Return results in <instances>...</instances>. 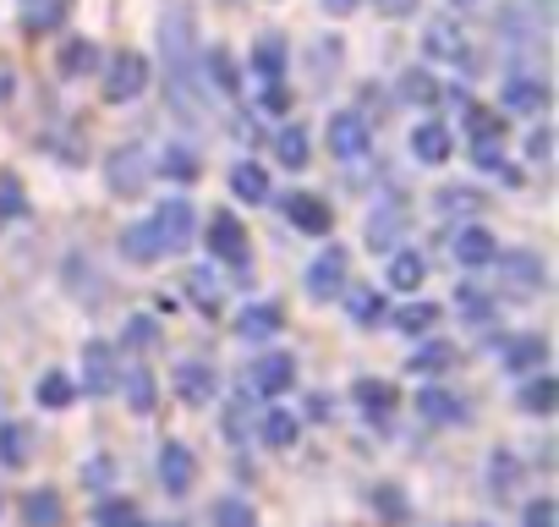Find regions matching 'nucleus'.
<instances>
[{"label": "nucleus", "mask_w": 559, "mask_h": 527, "mask_svg": "<svg viewBox=\"0 0 559 527\" xmlns=\"http://www.w3.org/2000/svg\"><path fill=\"white\" fill-rule=\"evenodd\" d=\"M450 154H455V138H450V127L439 116H428V121L412 127V160L417 165H444Z\"/></svg>", "instance_id": "18"}, {"label": "nucleus", "mask_w": 559, "mask_h": 527, "mask_svg": "<svg viewBox=\"0 0 559 527\" xmlns=\"http://www.w3.org/2000/svg\"><path fill=\"white\" fill-rule=\"evenodd\" d=\"M461 7H466V0H461Z\"/></svg>", "instance_id": "59"}, {"label": "nucleus", "mask_w": 559, "mask_h": 527, "mask_svg": "<svg viewBox=\"0 0 559 527\" xmlns=\"http://www.w3.org/2000/svg\"><path fill=\"white\" fill-rule=\"evenodd\" d=\"M521 527H559V505H554L548 494L526 500V511H521Z\"/></svg>", "instance_id": "51"}, {"label": "nucleus", "mask_w": 559, "mask_h": 527, "mask_svg": "<svg viewBox=\"0 0 559 527\" xmlns=\"http://www.w3.org/2000/svg\"><path fill=\"white\" fill-rule=\"evenodd\" d=\"M230 192H236L241 203H269V198H274L269 171H263L258 160H236V165H230Z\"/></svg>", "instance_id": "27"}, {"label": "nucleus", "mask_w": 559, "mask_h": 527, "mask_svg": "<svg viewBox=\"0 0 559 527\" xmlns=\"http://www.w3.org/2000/svg\"><path fill=\"white\" fill-rule=\"evenodd\" d=\"M384 286L401 292V297H417V292L428 286V253H417V247H390Z\"/></svg>", "instance_id": "15"}, {"label": "nucleus", "mask_w": 559, "mask_h": 527, "mask_svg": "<svg viewBox=\"0 0 559 527\" xmlns=\"http://www.w3.org/2000/svg\"><path fill=\"white\" fill-rule=\"evenodd\" d=\"M170 527H181V522H170Z\"/></svg>", "instance_id": "58"}, {"label": "nucleus", "mask_w": 559, "mask_h": 527, "mask_svg": "<svg viewBox=\"0 0 559 527\" xmlns=\"http://www.w3.org/2000/svg\"><path fill=\"white\" fill-rule=\"evenodd\" d=\"M280 214H286V225H297L302 236H330V225H335L330 203H324L319 192H308V187H297V192L280 198Z\"/></svg>", "instance_id": "13"}, {"label": "nucleus", "mask_w": 559, "mask_h": 527, "mask_svg": "<svg viewBox=\"0 0 559 527\" xmlns=\"http://www.w3.org/2000/svg\"><path fill=\"white\" fill-rule=\"evenodd\" d=\"M515 407L532 412V418H548V412L559 407V385H554L548 374H537V379H526V385L515 390Z\"/></svg>", "instance_id": "37"}, {"label": "nucleus", "mask_w": 559, "mask_h": 527, "mask_svg": "<svg viewBox=\"0 0 559 527\" xmlns=\"http://www.w3.org/2000/svg\"><path fill=\"white\" fill-rule=\"evenodd\" d=\"M198 171H203V165H198V154H192L187 143H165V149L154 154V176H165V181H181V187H187V181H198Z\"/></svg>", "instance_id": "30"}, {"label": "nucleus", "mask_w": 559, "mask_h": 527, "mask_svg": "<svg viewBox=\"0 0 559 527\" xmlns=\"http://www.w3.org/2000/svg\"><path fill=\"white\" fill-rule=\"evenodd\" d=\"M258 434H263V445H274V450H292V445L302 440V418H297L292 407H269L263 423H258Z\"/></svg>", "instance_id": "29"}, {"label": "nucleus", "mask_w": 559, "mask_h": 527, "mask_svg": "<svg viewBox=\"0 0 559 527\" xmlns=\"http://www.w3.org/2000/svg\"><path fill=\"white\" fill-rule=\"evenodd\" d=\"M521 478H526V467H521L515 450H493V456H488V489H493L499 500H510Z\"/></svg>", "instance_id": "38"}, {"label": "nucleus", "mask_w": 559, "mask_h": 527, "mask_svg": "<svg viewBox=\"0 0 559 527\" xmlns=\"http://www.w3.org/2000/svg\"><path fill=\"white\" fill-rule=\"evenodd\" d=\"M225 434H230L236 445L247 440V407H241V401H236V407H225Z\"/></svg>", "instance_id": "53"}, {"label": "nucleus", "mask_w": 559, "mask_h": 527, "mask_svg": "<svg viewBox=\"0 0 559 527\" xmlns=\"http://www.w3.org/2000/svg\"><path fill=\"white\" fill-rule=\"evenodd\" d=\"M12 94H17V78H12V67H0V105H12Z\"/></svg>", "instance_id": "56"}, {"label": "nucleus", "mask_w": 559, "mask_h": 527, "mask_svg": "<svg viewBox=\"0 0 559 527\" xmlns=\"http://www.w3.org/2000/svg\"><path fill=\"white\" fill-rule=\"evenodd\" d=\"M116 390L127 396V407H132V412H154V407H159V385H154V374H148V368H127V374L116 379Z\"/></svg>", "instance_id": "34"}, {"label": "nucleus", "mask_w": 559, "mask_h": 527, "mask_svg": "<svg viewBox=\"0 0 559 527\" xmlns=\"http://www.w3.org/2000/svg\"><path fill=\"white\" fill-rule=\"evenodd\" d=\"M274 160L286 165V171H308V160H313V138H308V127H297V121H286L274 132Z\"/></svg>", "instance_id": "26"}, {"label": "nucleus", "mask_w": 559, "mask_h": 527, "mask_svg": "<svg viewBox=\"0 0 559 527\" xmlns=\"http://www.w3.org/2000/svg\"><path fill=\"white\" fill-rule=\"evenodd\" d=\"M493 34L515 56L521 50H543V39H548V0H515V7H504L493 17Z\"/></svg>", "instance_id": "2"}, {"label": "nucleus", "mask_w": 559, "mask_h": 527, "mask_svg": "<svg viewBox=\"0 0 559 527\" xmlns=\"http://www.w3.org/2000/svg\"><path fill=\"white\" fill-rule=\"evenodd\" d=\"M352 401H357V407H362L373 423H384V418L395 412V385L368 374V379H357V385H352Z\"/></svg>", "instance_id": "31"}, {"label": "nucleus", "mask_w": 559, "mask_h": 527, "mask_svg": "<svg viewBox=\"0 0 559 527\" xmlns=\"http://www.w3.org/2000/svg\"><path fill=\"white\" fill-rule=\"evenodd\" d=\"M319 7H324V12H330V17H346V12H352V7H357V0H319Z\"/></svg>", "instance_id": "57"}, {"label": "nucleus", "mask_w": 559, "mask_h": 527, "mask_svg": "<svg viewBox=\"0 0 559 527\" xmlns=\"http://www.w3.org/2000/svg\"><path fill=\"white\" fill-rule=\"evenodd\" d=\"M499 105L510 116H543L548 110V78L532 72V67H510L504 72V89H499Z\"/></svg>", "instance_id": "10"}, {"label": "nucleus", "mask_w": 559, "mask_h": 527, "mask_svg": "<svg viewBox=\"0 0 559 527\" xmlns=\"http://www.w3.org/2000/svg\"><path fill=\"white\" fill-rule=\"evenodd\" d=\"M176 390H181L187 407H209V401L219 396V374H214L209 363H181V368H176Z\"/></svg>", "instance_id": "23"}, {"label": "nucleus", "mask_w": 559, "mask_h": 527, "mask_svg": "<svg viewBox=\"0 0 559 527\" xmlns=\"http://www.w3.org/2000/svg\"><path fill=\"white\" fill-rule=\"evenodd\" d=\"M390 325H395L401 336H433L439 308H433V303H423V297H412V303H401V308L390 314Z\"/></svg>", "instance_id": "36"}, {"label": "nucleus", "mask_w": 559, "mask_h": 527, "mask_svg": "<svg viewBox=\"0 0 559 527\" xmlns=\"http://www.w3.org/2000/svg\"><path fill=\"white\" fill-rule=\"evenodd\" d=\"M417 412H423V423H466V401L444 385H423Z\"/></svg>", "instance_id": "25"}, {"label": "nucleus", "mask_w": 559, "mask_h": 527, "mask_svg": "<svg viewBox=\"0 0 559 527\" xmlns=\"http://www.w3.org/2000/svg\"><path fill=\"white\" fill-rule=\"evenodd\" d=\"M214 527H258V511H252V500H241V494H225V500H214Z\"/></svg>", "instance_id": "46"}, {"label": "nucleus", "mask_w": 559, "mask_h": 527, "mask_svg": "<svg viewBox=\"0 0 559 527\" xmlns=\"http://www.w3.org/2000/svg\"><path fill=\"white\" fill-rule=\"evenodd\" d=\"M94 67H99V45H94V39H83V34H78V39H67V45H61V56H56V72H61V78H88Z\"/></svg>", "instance_id": "32"}, {"label": "nucleus", "mask_w": 559, "mask_h": 527, "mask_svg": "<svg viewBox=\"0 0 559 527\" xmlns=\"http://www.w3.org/2000/svg\"><path fill=\"white\" fill-rule=\"evenodd\" d=\"M159 341V319L154 314H132L127 325H121V347H138V352H148Z\"/></svg>", "instance_id": "47"}, {"label": "nucleus", "mask_w": 559, "mask_h": 527, "mask_svg": "<svg viewBox=\"0 0 559 527\" xmlns=\"http://www.w3.org/2000/svg\"><path fill=\"white\" fill-rule=\"evenodd\" d=\"M23 214H28V187H23L12 171H0V225L23 220Z\"/></svg>", "instance_id": "45"}, {"label": "nucleus", "mask_w": 559, "mask_h": 527, "mask_svg": "<svg viewBox=\"0 0 559 527\" xmlns=\"http://www.w3.org/2000/svg\"><path fill=\"white\" fill-rule=\"evenodd\" d=\"M159 67H165L170 116L198 127L203 121V45H198V17L187 0H170L159 12Z\"/></svg>", "instance_id": "1"}, {"label": "nucleus", "mask_w": 559, "mask_h": 527, "mask_svg": "<svg viewBox=\"0 0 559 527\" xmlns=\"http://www.w3.org/2000/svg\"><path fill=\"white\" fill-rule=\"evenodd\" d=\"M423 56L439 61V67H461V72H477V56L466 50V34L455 17H428L423 28Z\"/></svg>", "instance_id": "7"}, {"label": "nucleus", "mask_w": 559, "mask_h": 527, "mask_svg": "<svg viewBox=\"0 0 559 527\" xmlns=\"http://www.w3.org/2000/svg\"><path fill=\"white\" fill-rule=\"evenodd\" d=\"M395 94H401L406 105H417V110H433V105L444 99V83H439L428 67H406L401 83H395Z\"/></svg>", "instance_id": "24"}, {"label": "nucleus", "mask_w": 559, "mask_h": 527, "mask_svg": "<svg viewBox=\"0 0 559 527\" xmlns=\"http://www.w3.org/2000/svg\"><path fill=\"white\" fill-rule=\"evenodd\" d=\"M241 385H247L252 396H263V401L286 396V390L297 385V358H292V352H258Z\"/></svg>", "instance_id": "11"}, {"label": "nucleus", "mask_w": 559, "mask_h": 527, "mask_svg": "<svg viewBox=\"0 0 559 527\" xmlns=\"http://www.w3.org/2000/svg\"><path fill=\"white\" fill-rule=\"evenodd\" d=\"M439 214H450V220H477L483 209H488V192L483 187H472V181H461V187H439Z\"/></svg>", "instance_id": "28"}, {"label": "nucleus", "mask_w": 559, "mask_h": 527, "mask_svg": "<svg viewBox=\"0 0 559 527\" xmlns=\"http://www.w3.org/2000/svg\"><path fill=\"white\" fill-rule=\"evenodd\" d=\"M488 270H499L510 292H543V286H548V264H543V253H532V247L493 253V264H488Z\"/></svg>", "instance_id": "12"}, {"label": "nucleus", "mask_w": 559, "mask_h": 527, "mask_svg": "<svg viewBox=\"0 0 559 527\" xmlns=\"http://www.w3.org/2000/svg\"><path fill=\"white\" fill-rule=\"evenodd\" d=\"M61 511H67V505H61L56 489H34V494L23 500V522H28V527H61Z\"/></svg>", "instance_id": "40"}, {"label": "nucleus", "mask_w": 559, "mask_h": 527, "mask_svg": "<svg viewBox=\"0 0 559 527\" xmlns=\"http://www.w3.org/2000/svg\"><path fill=\"white\" fill-rule=\"evenodd\" d=\"M187 292H192V303H198L203 314L219 308V281H214V270H192V276H187Z\"/></svg>", "instance_id": "48"}, {"label": "nucleus", "mask_w": 559, "mask_h": 527, "mask_svg": "<svg viewBox=\"0 0 559 527\" xmlns=\"http://www.w3.org/2000/svg\"><path fill=\"white\" fill-rule=\"evenodd\" d=\"M286 67H292V45L280 39V34H263V39L252 45V56H247V72H252L258 83H269V78H286Z\"/></svg>", "instance_id": "21"}, {"label": "nucleus", "mask_w": 559, "mask_h": 527, "mask_svg": "<svg viewBox=\"0 0 559 527\" xmlns=\"http://www.w3.org/2000/svg\"><path fill=\"white\" fill-rule=\"evenodd\" d=\"M203 242H209V258L214 264H230V270H247V225L230 214V209H214L209 225H203Z\"/></svg>", "instance_id": "8"}, {"label": "nucleus", "mask_w": 559, "mask_h": 527, "mask_svg": "<svg viewBox=\"0 0 559 527\" xmlns=\"http://www.w3.org/2000/svg\"><path fill=\"white\" fill-rule=\"evenodd\" d=\"M258 105H263V110H274V116H286V110L297 105V94L286 89V78H269V83L258 89Z\"/></svg>", "instance_id": "50"}, {"label": "nucleus", "mask_w": 559, "mask_h": 527, "mask_svg": "<svg viewBox=\"0 0 559 527\" xmlns=\"http://www.w3.org/2000/svg\"><path fill=\"white\" fill-rule=\"evenodd\" d=\"M280 330H286V308L280 303H247L236 314V336L241 341H274Z\"/></svg>", "instance_id": "19"}, {"label": "nucleus", "mask_w": 559, "mask_h": 527, "mask_svg": "<svg viewBox=\"0 0 559 527\" xmlns=\"http://www.w3.org/2000/svg\"><path fill=\"white\" fill-rule=\"evenodd\" d=\"M143 94H148V61L138 50L110 56V67H105V105H132Z\"/></svg>", "instance_id": "9"}, {"label": "nucleus", "mask_w": 559, "mask_h": 527, "mask_svg": "<svg viewBox=\"0 0 559 527\" xmlns=\"http://www.w3.org/2000/svg\"><path fill=\"white\" fill-rule=\"evenodd\" d=\"M116 253H121L127 264H159V247H154V236H148V220H132V225L116 236Z\"/></svg>", "instance_id": "35"}, {"label": "nucleus", "mask_w": 559, "mask_h": 527, "mask_svg": "<svg viewBox=\"0 0 559 527\" xmlns=\"http://www.w3.org/2000/svg\"><path fill=\"white\" fill-rule=\"evenodd\" d=\"M116 379H121V368H116V347L88 341V347H83V374H78V390H83V396H116Z\"/></svg>", "instance_id": "14"}, {"label": "nucleus", "mask_w": 559, "mask_h": 527, "mask_svg": "<svg viewBox=\"0 0 559 527\" xmlns=\"http://www.w3.org/2000/svg\"><path fill=\"white\" fill-rule=\"evenodd\" d=\"M154 467H159V483H165V494H176V500H181V494L198 483V456H192L181 440H165Z\"/></svg>", "instance_id": "17"}, {"label": "nucleus", "mask_w": 559, "mask_h": 527, "mask_svg": "<svg viewBox=\"0 0 559 527\" xmlns=\"http://www.w3.org/2000/svg\"><path fill=\"white\" fill-rule=\"evenodd\" d=\"M324 143H330V154H335L341 165H357V160H368V149H373V121H368L362 110H330Z\"/></svg>", "instance_id": "4"}, {"label": "nucleus", "mask_w": 559, "mask_h": 527, "mask_svg": "<svg viewBox=\"0 0 559 527\" xmlns=\"http://www.w3.org/2000/svg\"><path fill=\"white\" fill-rule=\"evenodd\" d=\"M450 253H455V264H461V270H488V264H493V253H499V242H493V231L488 225H477V220H466L455 236H450Z\"/></svg>", "instance_id": "16"}, {"label": "nucleus", "mask_w": 559, "mask_h": 527, "mask_svg": "<svg viewBox=\"0 0 559 527\" xmlns=\"http://www.w3.org/2000/svg\"><path fill=\"white\" fill-rule=\"evenodd\" d=\"M34 396H39V407L61 412V407H72V401H78V379H72V374H61V368H50V374L39 379V390H34Z\"/></svg>", "instance_id": "43"}, {"label": "nucleus", "mask_w": 559, "mask_h": 527, "mask_svg": "<svg viewBox=\"0 0 559 527\" xmlns=\"http://www.w3.org/2000/svg\"><path fill=\"white\" fill-rule=\"evenodd\" d=\"M346 281H352V253H346V247H335V242L308 264V276H302V286H308V297H313V303H341Z\"/></svg>", "instance_id": "6"}, {"label": "nucleus", "mask_w": 559, "mask_h": 527, "mask_svg": "<svg viewBox=\"0 0 559 527\" xmlns=\"http://www.w3.org/2000/svg\"><path fill=\"white\" fill-rule=\"evenodd\" d=\"M148 176H154V149L148 143H121V149L105 154V187L116 198H138L148 187Z\"/></svg>", "instance_id": "3"}, {"label": "nucleus", "mask_w": 559, "mask_h": 527, "mask_svg": "<svg viewBox=\"0 0 559 527\" xmlns=\"http://www.w3.org/2000/svg\"><path fill=\"white\" fill-rule=\"evenodd\" d=\"M499 363H504V374H537L543 363H548V341L543 336H510L504 341V352H499Z\"/></svg>", "instance_id": "22"}, {"label": "nucleus", "mask_w": 559, "mask_h": 527, "mask_svg": "<svg viewBox=\"0 0 559 527\" xmlns=\"http://www.w3.org/2000/svg\"><path fill=\"white\" fill-rule=\"evenodd\" d=\"M526 154H532V165H537V171H548V160H554V138H548V127H543V121L526 132Z\"/></svg>", "instance_id": "52"}, {"label": "nucleus", "mask_w": 559, "mask_h": 527, "mask_svg": "<svg viewBox=\"0 0 559 527\" xmlns=\"http://www.w3.org/2000/svg\"><path fill=\"white\" fill-rule=\"evenodd\" d=\"M94 522H99V527H143V516H138L132 500H105V505L94 511Z\"/></svg>", "instance_id": "49"}, {"label": "nucleus", "mask_w": 559, "mask_h": 527, "mask_svg": "<svg viewBox=\"0 0 559 527\" xmlns=\"http://www.w3.org/2000/svg\"><path fill=\"white\" fill-rule=\"evenodd\" d=\"M203 78H214V89H219L225 99H236V94H241V72H236L230 50H209V56H203Z\"/></svg>", "instance_id": "41"}, {"label": "nucleus", "mask_w": 559, "mask_h": 527, "mask_svg": "<svg viewBox=\"0 0 559 527\" xmlns=\"http://www.w3.org/2000/svg\"><path fill=\"white\" fill-rule=\"evenodd\" d=\"M148 236H154L159 258H165V253H181V247L198 236V209H192L187 198H165V203L148 214Z\"/></svg>", "instance_id": "5"}, {"label": "nucleus", "mask_w": 559, "mask_h": 527, "mask_svg": "<svg viewBox=\"0 0 559 527\" xmlns=\"http://www.w3.org/2000/svg\"><path fill=\"white\" fill-rule=\"evenodd\" d=\"M373 505H379L384 516H406V500H401V489H379V494H373Z\"/></svg>", "instance_id": "55"}, {"label": "nucleus", "mask_w": 559, "mask_h": 527, "mask_svg": "<svg viewBox=\"0 0 559 527\" xmlns=\"http://www.w3.org/2000/svg\"><path fill=\"white\" fill-rule=\"evenodd\" d=\"M401 231H406V203H401V198H390V203H379V209L368 214V247H373V253L401 247Z\"/></svg>", "instance_id": "20"}, {"label": "nucleus", "mask_w": 559, "mask_h": 527, "mask_svg": "<svg viewBox=\"0 0 559 527\" xmlns=\"http://www.w3.org/2000/svg\"><path fill=\"white\" fill-rule=\"evenodd\" d=\"M373 7H379V17L401 23V17H412V12H417V0H373Z\"/></svg>", "instance_id": "54"}, {"label": "nucleus", "mask_w": 559, "mask_h": 527, "mask_svg": "<svg viewBox=\"0 0 559 527\" xmlns=\"http://www.w3.org/2000/svg\"><path fill=\"white\" fill-rule=\"evenodd\" d=\"M28 456H34V434L23 429V423H0V467H28Z\"/></svg>", "instance_id": "39"}, {"label": "nucleus", "mask_w": 559, "mask_h": 527, "mask_svg": "<svg viewBox=\"0 0 559 527\" xmlns=\"http://www.w3.org/2000/svg\"><path fill=\"white\" fill-rule=\"evenodd\" d=\"M346 303H352V319H357L362 330H373V325H384V308H390V303H384V292H373V286H362V292H352Z\"/></svg>", "instance_id": "44"}, {"label": "nucleus", "mask_w": 559, "mask_h": 527, "mask_svg": "<svg viewBox=\"0 0 559 527\" xmlns=\"http://www.w3.org/2000/svg\"><path fill=\"white\" fill-rule=\"evenodd\" d=\"M417 341H423V347L406 358V368H412V374H423V379H428V374H444V368L455 363V347H450V341H439V336H417Z\"/></svg>", "instance_id": "33"}, {"label": "nucleus", "mask_w": 559, "mask_h": 527, "mask_svg": "<svg viewBox=\"0 0 559 527\" xmlns=\"http://www.w3.org/2000/svg\"><path fill=\"white\" fill-rule=\"evenodd\" d=\"M455 314H461L472 330H488V325H493V297L477 292V286H461V292H455Z\"/></svg>", "instance_id": "42"}]
</instances>
